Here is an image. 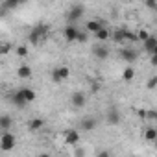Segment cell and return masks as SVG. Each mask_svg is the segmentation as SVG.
<instances>
[{
	"label": "cell",
	"mask_w": 157,
	"mask_h": 157,
	"mask_svg": "<svg viewBox=\"0 0 157 157\" xmlns=\"http://www.w3.org/2000/svg\"><path fill=\"white\" fill-rule=\"evenodd\" d=\"M46 33H48V26H46V24H37V26H33V28L30 30L28 41H30L32 44H39L41 41L46 39Z\"/></svg>",
	"instance_id": "cell-1"
},
{
	"label": "cell",
	"mask_w": 157,
	"mask_h": 157,
	"mask_svg": "<svg viewBox=\"0 0 157 157\" xmlns=\"http://www.w3.org/2000/svg\"><path fill=\"white\" fill-rule=\"evenodd\" d=\"M83 13H85V8H83V4H74L68 11H67V22L68 24H74V22H78L82 17H83Z\"/></svg>",
	"instance_id": "cell-2"
},
{
	"label": "cell",
	"mask_w": 157,
	"mask_h": 157,
	"mask_svg": "<svg viewBox=\"0 0 157 157\" xmlns=\"http://www.w3.org/2000/svg\"><path fill=\"white\" fill-rule=\"evenodd\" d=\"M13 148H15V135L10 133V129H6L4 135L0 137V150H2V151H10Z\"/></svg>",
	"instance_id": "cell-3"
},
{
	"label": "cell",
	"mask_w": 157,
	"mask_h": 157,
	"mask_svg": "<svg viewBox=\"0 0 157 157\" xmlns=\"http://www.w3.org/2000/svg\"><path fill=\"white\" fill-rule=\"evenodd\" d=\"M68 76H70V68L68 67H57L52 72V80H54V83H61L63 80H67Z\"/></svg>",
	"instance_id": "cell-4"
},
{
	"label": "cell",
	"mask_w": 157,
	"mask_h": 157,
	"mask_svg": "<svg viewBox=\"0 0 157 157\" xmlns=\"http://www.w3.org/2000/svg\"><path fill=\"white\" fill-rule=\"evenodd\" d=\"M142 48H144V52H148V54L157 52V37L150 33V35L142 41Z\"/></svg>",
	"instance_id": "cell-5"
},
{
	"label": "cell",
	"mask_w": 157,
	"mask_h": 157,
	"mask_svg": "<svg viewBox=\"0 0 157 157\" xmlns=\"http://www.w3.org/2000/svg\"><path fill=\"white\" fill-rule=\"evenodd\" d=\"M70 104H72L76 109H80V107H83V105L87 104V98H85V94H83V93L78 91V93H74V94L70 96Z\"/></svg>",
	"instance_id": "cell-6"
},
{
	"label": "cell",
	"mask_w": 157,
	"mask_h": 157,
	"mask_svg": "<svg viewBox=\"0 0 157 157\" xmlns=\"http://www.w3.org/2000/svg\"><path fill=\"white\" fill-rule=\"evenodd\" d=\"M80 126H82V129H83V131H93V129H96L98 120H96L94 117H85V118H82Z\"/></svg>",
	"instance_id": "cell-7"
},
{
	"label": "cell",
	"mask_w": 157,
	"mask_h": 157,
	"mask_svg": "<svg viewBox=\"0 0 157 157\" xmlns=\"http://www.w3.org/2000/svg\"><path fill=\"white\" fill-rule=\"evenodd\" d=\"M78 32H80V30H78L74 24H68V26L63 30V35H65V39H67L68 43H74V41H76V35H78Z\"/></svg>",
	"instance_id": "cell-8"
},
{
	"label": "cell",
	"mask_w": 157,
	"mask_h": 157,
	"mask_svg": "<svg viewBox=\"0 0 157 157\" xmlns=\"http://www.w3.org/2000/svg\"><path fill=\"white\" fill-rule=\"evenodd\" d=\"M105 118H107V124H111V126H118V124H120V120H122V117H120L118 109H109Z\"/></svg>",
	"instance_id": "cell-9"
},
{
	"label": "cell",
	"mask_w": 157,
	"mask_h": 157,
	"mask_svg": "<svg viewBox=\"0 0 157 157\" xmlns=\"http://www.w3.org/2000/svg\"><path fill=\"white\" fill-rule=\"evenodd\" d=\"M120 56H122V59L128 61V63H133V61H137V57H139L137 50H133V48H124V50L120 52Z\"/></svg>",
	"instance_id": "cell-10"
},
{
	"label": "cell",
	"mask_w": 157,
	"mask_h": 157,
	"mask_svg": "<svg viewBox=\"0 0 157 157\" xmlns=\"http://www.w3.org/2000/svg\"><path fill=\"white\" fill-rule=\"evenodd\" d=\"M65 142L67 144H78L80 142V133H78L76 129H68L65 133Z\"/></svg>",
	"instance_id": "cell-11"
},
{
	"label": "cell",
	"mask_w": 157,
	"mask_h": 157,
	"mask_svg": "<svg viewBox=\"0 0 157 157\" xmlns=\"http://www.w3.org/2000/svg\"><path fill=\"white\" fill-rule=\"evenodd\" d=\"M93 54H94L98 59H105V57L109 56V48L104 46V44H96V46L93 48Z\"/></svg>",
	"instance_id": "cell-12"
},
{
	"label": "cell",
	"mask_w": 157,
	"mask_h": 157,
	"mask_svg": "<svg viewBox=\"0 0 157 157\" xmlns=\"http://www.w3.org/2000/svg\"><path fill=\"white\" fill-rule=\"evenodd\" d=\"M21 93H22V96H24L26 104H32V102H35V98H37L35 91H33V89H30V87H24V89H21Z\"/></svg>",
	"instance_id": "cell-13"
},
{
	"label": "cell",
	"mask_w": 157,
	"mask_h": 157,
	"mask_svg": "<svg viewBox=\"0 0 157 157\" xmlns=\"http://www.w3.org/2000/svg\"><path fill=\"white\" fill-rule=\"evenodd\" d=\"M10 98H11V102H13V104H15L17 107H24V105H26V100H24V96H22L21 89H19L17 93H13V94H11Z\"/></svg>",
	"instance_id": "cell-14"
},
{
	"label": "cell",
	"mask_w": 157,
	"mask_h": 157,
	"mask_svg": "<svg viewBox=\"0 0 157 157\" xmlns=\"http://www.w3.org/2000/svg\"><path fill=\"white\" fill-rule=\"evenodd\" d=\"M17 76L21 78V80H28V78L32 76V68H30L28 65H21V67L17 68Z\"/></svg>",
	"instance_id": "cell-15"
},
{
	"label": "cell",
	"mask_w": 157,
	"mask_h": 157,
	"mask_svg": "<svg viewBox=\"0 0 157 157\" xmlns=\"http://www.w3.org/2000/svg\"><path fill=\"white\" fill-rule=\"evenodd\" d=\"M43 126H44V120H43V118H32V120L28 122V129H30V131H39Z\"/></svg>",
	"instance_id": "cell-16"
},
{
	"label": "cell",
	"mask_w": 157,
	"mask_h": 157,
	"mask_svg": "<svg viewBox=\"0 0 157 157\" xmlns=\"http://www.w3.org/2000/svg\"><path fill=\"white\" fill-rule=\"evenodd\" d=\"M13 126V118L10 117V115H2V117H0V129H10Z\"/></svg>",
	"instance_id": "cell-17"
},
{
	"label": "cell",
	"mask_w": 157,
	"mask_h": 157,
	"mask_svg": "<svg viewBox=\"0 0 157 157\" xmlns=\"http://www.w3.org/2000/svg\"><path fill=\"white\" fill-rule=\"evenodd\" d=\"M109 33H111V32L102 26V28H98V30L94 32V37H96L98 41H107V39H109Z\"/></svg>",
	"instance_id": "cell-18"
},
{
	"label": "cell",
	"mask_w": 157,
	"mask_h": 157,
	"mask_svg": "<svg viewBox=\"0 0 157 157\" xmlns=\"http://www.w3.org/2000/svg\"><path fill=\"white\" fill-rule=\"evenodd\" d=\"M102 26H104L102 21H87V22H85V28H87L89 32H93V33H94L98 28H102Z\"/></svg>",
	"instance_id": "cell-19"
},
{
	"label": "cell",
	"mask_w": 157,
	"mask_h": 157,
	"mask_svg": "<svg viewBox=\"0 0 157 157\" xmlns=\"http://www.w3.org/2000/svg\"><path fill=\"white\" fill-rule=\"evenodd\" d=\"M144 139H146L148 142H153V140L157 139V128H146V131H144Z\"/></svg>",
	"instance_id": "cell-20"
},
{
	"label": "cell",
	"mask_w": 157,
	"mask_h": 157,
	"mask_svg": "<svg viewBox=\"0 0 157 157\" xmlns=\"http://www.w3.org/2000/svg\"><path fill=\"white\" fill-rule=\"evenodd\" d=\"M11 50H13V44L10 41H2V43H0V56H8Z\"/></svg>",
	"instance_id": "cell-21"
},
{
	"label": "cell",
	"mask_w": 157,
	"mask_h": 157,
	"mask_svg": "<svg viewBox=\"0 0 157 157\" xmlns=\"http://www.w3.org/2000/svg\"><path fill=\"white\" fill-rule=\"evenodd\" d=\"M133 78H135V70H133L131 67L124 68V72H122V80H124V82H131Z\"/></svg>",
	"instance_id": "cell-22"
},
{
	"label": "cell",
	"mask_w": 157,
	"mask_h": 157,
	"mask_svg": "<svg viewBox=\"0 0 157 157\" xmlns=\"http://www.w3.org/2000/svg\"><path fill=\"white\" fill-rule=\"evenodd\" d=\"M109 37H111L115 43H122V41H124V28H122V30H115L113 33H109Z\"/></svg>",
	"instance_id": "cell-23"
},
{
	"label": "cell",
	"mask_w": 157,
	"mask_h": 157,
	"mask_svg": "<svg viewBox=\"0 0 157 157\" xmlns=\"http://www.w3.org/2000/svg\"><path fill=\"white\" fill-rule=\"evenodd\" d=\"M15 56H17V57H26V56H28V48H26L24 44H19V46L15 48Z\"/></svg>",
	"instance_id": "cell-24"
},
{
	"label": "cell",
	"mask_w": 157,
	"mask_h": 157,
	"mask_svg": "<svg viewBox=\"0 0 157 157\" xmlns=\"http://www.w3.org/2000/svg\"><path fill=\"white\" fill-rule=\"evenodd\" d=\"M124 41L135 43V41H137V33H133V32H129V30H124Z\"/></svg>",
	"instance_id": "cell-25"
},
{
	"label": "cell",
	"mask_w": 157,
	"mask_h": 157,
	"mask_svg": "<svg viewBox=\"0 0 157 157\" xmlns=\"http://www.w3.org/2000/svg\"><path fill=\"white\" fill-rule=\"evenodd\" d=\"M22 2H26V0H6V8H8V10H13V8L21 6Z\"/></svg>",
	"instance_id": "cell-26"
},
{
	"label": "cell",
	"mask_w": 157,
	"mask_h": 157,
	"mask_svg": "<svg viewBox=\"0 0 157 157\" xmlns=\"http://www.w3.org/2000/svg\"><path fill=\"white\" fill-rule=\"evenodd\" d=\"M148 35H150V33H148L146 30H139V32H137V41H144Z\"/></svg>",
	"instance_id": "cell-27"
},
{
	"label": "cell",
	"mask_w": 157,
	"mask_h": 157,
	"mask_svg": "<svg viewBox=\"0 0 157 157\" xmlns=\"http://www.w3.org/2000/svg\"><path fill=\"white\" fill-rule=\"evenodd\" d=\"M146 118H150V120H157V111H155V109H148V111H146Z\"/></svg>",
	"instance_id": "cell-28"
},
{
	"label": "cell",
	"mask_w": 157,
	"mask_h": 157,
	"mask_svg": "<svg viewBox=\"0 0 157 157\" xmlns=\"http://www.w3.org/2000/svg\"><path fill=\"white\" fill-rule=\"evenodd\" d=\"M144 4H146V8L148 10H157V2H155V0H144Z\"/></svg>",
	"instance_id": "cell-29"
},
{
	"label": "cell",
	"mask_w": 157,
	"mask_h": 157,
	"mask_svg": "<svg viewBox=\"0 0 157 157\" xmlns=\"http://www.w3.org/2000/svg\"><path fill=\"white\" fill-rule=\"evenodd\" d=\"M155 85H157V78L151 76L150 80H148V83H146V87H148V89H155Z\"/></svg>",
	"instance_id": "cell-30"
},
{
	"label": "cell",
	"mask_w": 157,
	"mask_h": 157,
	"mask_svg": "<svg viewBox=\"0 0 157 157\" xmlns=\"http://www.w3.org/2000/svg\"><path fill=\"white\" fill-rule=\"evenodd\" d=\"M76 41H78V43H85V41H87V35H85L83 32H78V35H76Z\"/></svg>",
	"instance_id": "cell-31"
},
{
	"label": "cell",
	"mask_w": 157,
	"mask_h": 157,
	"mask_svg": "<svg viewBox=\"0 0 157 157\" xmlns=\"http://www.w3.org/2000/svg\"><path fill=\"white\" fill-rule=\"evenodd\" d=\"M137 117L144 120V118H146V109H139V111H137Z\"/></svg>",
	"instance_id": "cell-32"
},
{
	"label": "cell",
	"mask_w": 157,
	"mask_h": 157,
	"mask_svg": "<svg viewBox=\"0 0 157 157\" xmlns=\"http://www.w3.org/2000/svg\"><path fill=\"white\" fill-rule=\"evenodd\" d=\"M150 56H151V65L155 67V65H157V52H153V54H150Z\"/></svg>",
	"instance_id": "cell-33"
},
{
	"label": "cell",
	"mask_w": 157,
	"mask_h": 157,
	"mask_svg": "<svg viewBox=\"0 0 157 157\" xmlns=\"http://www.w3.org/2000/svg\"><path fill=\"white\" fill-rule=\"evenodd\" d=\"M91 91H93V93H96V91H100V83H93V87H91Z\"/></svg>",
	"instance_id": "cell-34"
},
{
	"label": "cell",
	"mask_w": 157,
	"mask_h": 157,
	"mask_svg": "<svg viewBox=\"0 0 157 157\" xmlns=\"http://www.w3.org/2000/svg\"><path fill=\"white\" fill-rule=\"evenodd\" d=\"M107 155H109V151H100L98 153V157H107Z\"/></svg>",
	"instance_id": "cell-35"
}]
</instances>
